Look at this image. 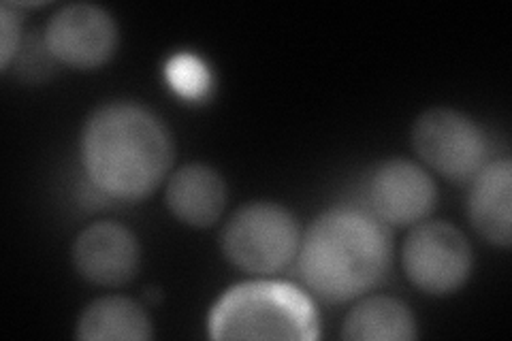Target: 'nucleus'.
I'll return each mask as SVG.
<instances>
[{"label":"nucleus","mask_w":512,"mask_h":341,"mask_svg":"<svg viewBox=\"0 0 512 341\" xmlns=\"http://www.w3.org/2000/svg\"><path fill=\"white\" fill-rule=\"evenodd\" d=\"M468 216L474 231L491 246L510 248L512 239V165L508 158L487 162L472 180Z\"/></svg>","instance_id":"nucleus-10"},{"label":"nucleus","mask_w":512,"mask_h":341,"mask_svg":"<svg viewBox=\"0 0 512 341\" xmlns=\"http://www.w3.org/2000/svg\"><path fill=\"white\" fill-rule=\"evenodd\" d=\"M297 218L278 203H248L224 224L220 246L231 265L248 273H278L297 258Z\"/></svg>","instance_id":"nucleus-4"},{"label":"nucleus","mask_w":512,"mask_h":341,"mask_svg":"<svg viewBox=\"0 0 512 341\" xmlns=\"http://www.w3.org/2000/svg\"><path fill=\"white\" fill-rule=\"evenodd\" d=\"M391 233L370 209L340 205L323 211L301 237V280L327 303H346L378 286L389 273Z\"/></svg>","instance_id":"nucleus-2"},{"label":"nucleus","mask_w":512,"mask_h":341,"mask_svg":"<svg viewBox=\"0 0 512 341\" xmlns=\"http://www.w3.org/2000/svg\"><path fill=\"white\" fill-rule=\"evenodd\" d=\"M412 148L451 182H470L487 165V139L466 113L434 107L416 118Z\"/></svg>","instance_id":"nucleus-5"},{"label":"nucleus","mask_w":512,"mask_h":341,"mask_svg":"<svg viewBox=\"0 0 512 341\" xmlns=\"http://www.w3.org/2000/svg\"><path fill=\"white\" fill-rule=\"evenodd\" d=\"M165 199L169 211L180 222L207 229L220 220L227 205V182L216 169L195 162L171 175Z\"/></svg>","instance_id":"nucleus-11"},{"label":"nucleus","mask_w":512,"mask_h":341,"mask_svg":"<svg viewBox=\"0 0 512 341\" xmlns=\"http://www.w3.org/2000/svg\"><path fill=\"white\" fill-rule=\"evenodd\" d=\"M139 241L118 222H96L77 235L73 265L96 286H124L139 269Z\"/></svg>","instance_id":"nucleus-9"},{"label":"nucleus","mask_w":512,"mask_h":341,"mask_svg":"<svg viewBox=\"0 0 512 341\" xmlns=\"http://www.w3.org/2000/svg\"><path fill=\"white\" fill-rule=\"evenodd\" d=\"M169 79L175 90L186 96H199L207 88V71L203 64L192 56H180L169 64Z\"/></svg>","instance_id":"nucleus-14"},{"label":"nucleus","mask_w":512,"mask_h":341,"mask_svg":"<svg viewBox=\"0 0 512 341\" xmlns=\"http://www.w3.org/2000/svg\"><path fill=\"white\" fill-rule=\"evenodd\" d=\"M0 32H3V45H0V64L7 71L11 58L20 50V32H22V15L13 11L11 5L0 7Z\"/></svg>","instance_id":"nucleus-15"},{"label":"nucleus","mask_w":512,"mask_h":341,"mask_svg":"<svg viewBox=\"0 0 512 341\" xmlns=\"http://www.w3.org/2000/svg\"><path fill=\"white\" fill-rule=\"evenodd\" d=\"M43 43L54 60L90 71L114 56L118 26L103 7L73 3L52 15L43 32Z\"/></svg>","instance_id":"nucleus-7"},{"label":"nucleus","mask_w":512,"mask_h":341,"mask_svg":"<svg viewBox=\"0 0 512 341\" xmlns=\"http://www.w3.org/2000/svg\"><path fill=\"white\" fill-rule=\"evenodd\" d=\"M408 280L427 295L444 297L459 290L472 273V248L455 224L423 222L408 235L402 252Z\"/></svg>","instance_id":"nucleus-6"},{"label":"nucleus","mask_w":512,"mask_h":341,"mask_svg":"<svg viewBox=\"0 0 512 341\" xmlns=\"http://www.w3.org/2000/svg\"><path fill=\"white\" fill-rule=\"evenodd\" d=\"M342 337L350 341H410L416 337V320L399 299L370 297L348 312Z\"/></svg>","instance_id":"nucleus-13"},{"label":"nucleus","mask_w":512,"mask_h":341,"mask_svg":"<svg viewBox=\"0 0 512 341\" xmlns=\"http://www.w3.org/2000/svg\"><path fill=\"white\" fill-rule=\"evenodd\" d=\"M77 337L86 341H146L152 322L133 299L101 297L92 301L77 320Z\"/></svg>","instance_id":"nucleus-12"},{"label":"nucleus","mask_w":512,"mask_h":341,"mask_svg":"<svg viewBox=\"0 0 512 341\" xmlns=\"http://www.w3.org/2000/svg\"><path fill=\"white\" fill-rule=\"evenodd\" d=\"M79 145L88 180L116 201L150 197L173 162L167 126L135 103L101 105L86 120Z\"/></svg>","instance_id":"nucleus-1"},{"label":"nucleus","mask_w":512,"mask_h":341,"mask_svg":"<svg viewBox=\"0 0 512 341\" xmlns=\"http://www.w3.org/2000/svg\"><path fill=\"white\" fill-rule=\"evenodd\" d=\"M370 211L389 226H410L425 220L436 207L434 177L416 162L393 158L378 165L367 177Z\"/></svg>","instance_id":"nucleus-8"},{"label":"nucleus","mask_w":512,"mask_h":341,"mask_svg":"<svg viewBox=\"0 0 512 341\" xmlns=\"http://www.w3.org/2000/svg\"><path fill=\"white\" fill-rule=\"evenodd\" d=\"M207 327L212 339L314 341L320 335L312 297L295 284L276 280L229 288L214 303Z\"/></svg>","instance_id":"nucleus-3"}]
</instances>
